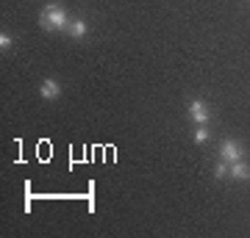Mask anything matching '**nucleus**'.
I'll list each match as a JSON object with an SVG mask.
<instances>
[{
	"mask_svg": "<svg viewBox=\"0 0 250 238\" xmlns=\"http://www.w3.org/2000/svg\"><path fill=\"white\" fill-rule=\"evenodd\" d=\"M11 44H14V39H11L9 34H0V47H3V50H11Z\"/></svg>",
	"mask_w": 250,
	"mask_h": 238,
	"instance_id": "9",
	"label": "nucleus"
},
{
	"mask_svg": "<svg viewBox=\"0 0 250 238\" xmlns=\"http://www.w3.org/2000/svg\"><path fill=\"white\" fill-rule=\"evenodd\" d=\"M67 34L75 36V39H81V36L86 34V22H83V19H72L70 28H67Z\"/></svg>",
	"mask_w": 250,
	"mask_h": 238,
	"instance_id": "6",
	"label": "nucleus"
},
{
	"mask_svg": "<svg viewBox=\"0 0 250 238\" xmlns=\"http://www.w3.org/2000/svg\"><path fill=\"white\" fill-rule=\"evenodd\" d=\"M228 177H233V180H239V183H242V180H250V166H248V164H245V161H233V164H231V169H228Z\"/></svg>",
	"mask_w": 250,
	"mask_h": 238,
	"instance_id": "5",
	"label": "nucleus"
},
{
	"mask_svg": "<svg viewBox=\"0 0 250 238\" xmlns=\"http://www.w3.org/2000/svg\"><path fill=\"white\" fill-rule=\"evenodd\" d=\"M189 119H192V122H197V125H208L211 111L206 108L203 100H192V103H189Z\"/></svg>",
	"mask_w": 250,
	"mask_h": 238,
	"instance_id": "3",
	"label": "nucleus"
},
{
	"mask_svg": "<svg viewBox=\"0 0 250 238\" xmlns=\"http://www.w3.org/2000/svg\"><path fill=\"white\" fill-rule=\"evenodd\" d=\"M39 94H42V97L45 100H56L59 97V94H62V86H59V80H42V83H39Z\"/></svg>",
	"mask_w": 250,
	"mask_h": 238,
	"instance_id": "4",
	"label": "nucleus"
},
{
	"mask_svg": "<svg viewBox=\"0 0 250 238\" xmlns=\"http://www.w3.org/2000/svg\"><path fill=\"white\" fill-rule=\"evenodd\" d=\"M39 22H42V28H50V31H67L70 28V17L59 3H47L39 14Z\"/></svg>",
	"mask_w": 250,
	"mask_h": 238,
	"instance_id": "1",
	"label": "nucleus"
},
{
	"mask_svg": "<svg viewBox=\"0 0 250 238\" xmlns=\"http://www.w3.org/2000/svg\"><path fill=\"white\" fill-rule=\"evenodd\" d=\"M242 155H245V150H242V144H239V141L225 139L223 144H220V158H223V161H228V164H233V161H239Z\"/></svg>",
	"mask_w": 250,
	"mask_h": 238,
	"instance_id": "2",
	"label": "nucleus"
},
{
	"mask_svg": "<svg viewBox=\"0 0 250 238\" xmlns=\"http://www.w3.org/2000/svg\"><path fill=\"white\" fill-rule=\"evenodd\" d=\"M192 139H195V144H206V141H208V130H206V125H200V128H197Z\"/></svg>",
	"mask_w": 250,
	"mask_h": 238,
	"instance_id": "7",
	"label": "nucleus"
},
{
	"mask_svg": "<svg viewBox=\"0 0 250 238\" xmlns=\"http://www.w3.org/2000/svg\"><path fill=\"white\" fill-rule=\"evenodd\" d=\"M225 175H228V161H220L217 169H214V177L217 180H225Z\"/></svg>",
	"mask_w": 250,
	"mask_h": 238,
	"instance_id": "8",
	"label": "nucleus"
}]
</instances>
